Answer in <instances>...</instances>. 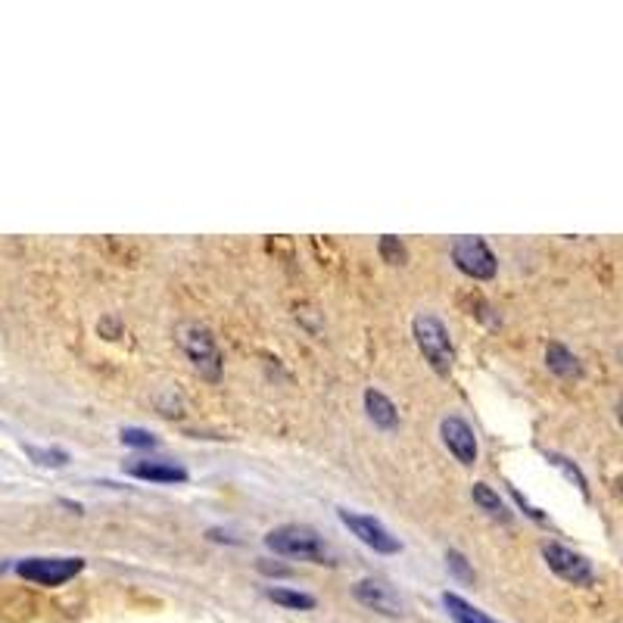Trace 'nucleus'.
<instances>
[{
  "instance_id": "21",
  "label": "nucleus",
  "mask_w": 623,
  "mask_h": 623,
  "mask_svg": "<svg viewBox=\"0 0 623 623\" xmlns=\"http://www.w3.org/2000/svg\"><path fill=\"white\" fill-rule=\"evenodd\" d=\"M512 499H514V502H517V505H521V509H524V512L531 514L533 521H546V517H543V514L536 512V509H531V505H527V502H524V495L517 493V490H512Z\"/></svg>"
},
{
  "instance_id": "13",
  "label": "nucleus",
  "mask_w": 623,
  "mask_h": 623,
  "mask_svg": "<svg viewBox=\"0 0 623 623\" xmlns=\"http://www.w3.org/2000/svg\"><path fill=\"white\" fill-rule=\"evenodd\" d=\"M471 499H474L477 505L483 509V512L490 514L493 521H499V524H512V512L505 509V502L499 499V493L495 490H490L487 483H474L471 487Z\"/></svg>"
},
{
  "instance_id": "7",
  "label": "nucleus",
  "mask_w": 623,
  "mask_h": 623,
  "mask_svg": "<svg viewBox=\"0 0 623 623\" xmlns=\"http://www.w3.org/2000/svg\"><path fill=\"white\" fill-rule=\"evenodd\" d=\"M452 262L461 275L474 277V281H493L499 272V259L487 247V240L480 238H459L452 243Z\"/></svg>"
},
{
  "instance_id": "16",
  "label": "nucleus",
  "mask_w": 623,
  "mask_h": 623,
  "mask_svg": "<svg viewBox=\"0 0 623 623\" xmlns=\"http://www.w3.org/2000/svg\"><path fill=\"white\" fill-rule=\"evenodd\" d=\"M22 449L41 468H66L69 464V452L66 449H41V446H22Z\"/></svg>"
},
{
  "instance_id": "8",
  "label": "nucleus",
  "mask_w": 623,
  "mask_h": 623,
  "mask_svg": "<svg viewBox=\"0 0 623 623\" xmlns=\"http://www.w3.org/2000/svg\"><path fill=\"white\" fill-rule=\"evenodd\" d=\"M440 437H442V446L456 456L459 464H464V468L477 464V456H480V449H477V434L474 427L464 422V418H459V415L442 418Z\"/></svg>"
},
{
  "instance_id": "3",
  "label": "nucleus",
  "mask_w": 623,
  "mask_h": 623,
  "mask_svg": "<svg viewBox=\"0 0 623 623\" xmlns=\"http://www.w3.org/2000/svg\"><path fill=\"white\" fill-rule=\"evenodd\" d=\"M178 343L182 349L187 352V359H190V365L200 371L206 381H219L221 378V349L216 343V337H212V330L203 328V325H182L178 328Z\"/></svg>"
},
{
  "instance_id": "17",
  "label": "nucleus",
  "mask_w": 623,
  "mask_h": 623,
  "mask_svg": "<svg viewBox=\"0 0 623 623\" xmlns=\"http://www.w3.org/2000/svg\"><path fill=\"white\" fill-rule=\"evenodd\" d=\"M378 253L390 265H405L408 262V247L400 238H393V234H384V238L378 240Z\"/></svg>"
},
{
  "instance_id": "20",
  "label": "nucleus",
  "mask_w": 623,
  "mask_h": 623,
  "mask_svg": "<svg viewBox=\"0 0 623 623\" xmlns=\"http://www.w3.org/2000/svg\"><path fill=\"white\" fill-rule=\"evenodd\" d=\"M446 561H449V568H452V573L456 577H461L464 583H474V570L468 568V561H464V555L461 551H446Z\"/></svg>"
},
{
  "instance_id": "14",
  "label": "nucleus",
  "mask_w": 623,
  "mask_h": 623,
  "mask_svg": "<svg viewBox=\"0 0 623 623\" xmlns=\"http://www.w3.org/2000/svg\"><path fill=\"white\" fill-rule=\"evenodd\" d=\"M546 365L558 378H577L580 374V362H577V356L565 343H549L546 347Z\"/></svg>"
},
{
  "instance_id": "18",
  "label": "nucleus",
  "mask_w": 623,
  "mask_h": 623,
  "mask_svg": "<svg viewBox=\"0 0 623 623\" xmlns=\"http://www.w3.org/2000/svg\"><path fill=\"white\" fill-rule=\"evenodd\" d=\"M546 459H549L551 464H555V468H561V471H565V477H568V480H573V483L580 487V493L589 495L587 477H583V471H580V468H577L573 461H568V459H565V456H558V452H546Z\"/></svg>"
},
{
  "instance_id": "10",
  "label": "nucleus",
  "mask_w": 623,
  "mask_h": 623,
  "mask_svg": "<svg viewBox=\"0 0 623 623\" xmlns=\"http://www.w3.org/2000/svg\"><path fill=\"white\" fill-rule=\"evenodd\" d=\"M125 474L138 477V480H150V483H187L190 474L178 461L165 459H131L125 464Z\"/></svg>"
},
{
  "instance_id": "6",
  "label": "nucleus",
  "mask_w": 623,
  "mask_h": 623,
  "mask_svg": "<svg viewBox=\"0 0 623 623\" xmlns=\"http://www.w3.org/2000/svg\"><path fill=\"white\" fill-rule=\"evenodd\" d=\"M543 558L549 570H555V577H561L570 587H592L595 583V568L587 555L568 549L561 543H546L543 546Z\"/></svg>"
},
{
  "instance_id": "11",
  "label": "nucleus",
  "mask_w": 623,
  "mask_h": 623,
  "mask_svg": "<svg viewBox=\"0 0 623 623\" xmlns=\"http://www.w3.org/2000/svg\"><path fill=\"white\" fill-rule=\"evenodd\" d=\"M365 412L371 422L378 424V427H384V430H393L396 424H400V412H396V405L386 400L381 390H374V386H368L365 390Z\"/></svg>"
},
{
  "instance_id": "1",
  "label": "nucleus",
  "mask_w": 623,
  "mask_h": 623,
  "mask_svg": "<svg viewBox=\"0 0 623 623\" xmlns=\"http://www.w3.org/2000/svg\"><path fill=\"white\" fill-rule=\"evenodd\" d=\"M265 549L284 555V558L312 561V565H330V558H334L325 536L309 524H281L275 531H269L265 533Z\"/></svg>"
},
{
  "instance_id": "5",
  "label": "nucleus",
  "mask_w": 623,
  "mask_h": 623,
  "mask_svg": "<svg viewBox=\"0 0 623 623\" xmlns=\"http://www.w3.org/2000/svg\"><path fill=\"white\" fill-rule=\"evenodd\" d=\"M85 570L81 558H25L19 561L17 573L37 587H63Z\"/></svg>"
},
{
  "instance_id": "15",
  "label": "nucleus",
  "mask_w": 623,
  "mask_h": 623,
  "mask_svg": "<svg viewBox=\"0 0 623 623\" xmlns=\"http://www.w3.org/2000/svg\"><path fill=\"white\" fill-rule=\"evenodd\" d=\"M265 595L281 608H291V611H312V608L318 605L315 602V595L309 592H299V589H287V587H272L265 589Z\"/></svg>"
},
{
  "instance_id": "9",
  "label": "nucleus",
  "mask_w": 623,
  "mask_h": 623,
  "mask_svg": "<svg viewBox=\"0 0 623 623\" xmlns=\"http://www.w3.org/2000/svg\"><path fill=\"white\" fill-rule=\"evenodd\" d=\"M352 595L362 602L365 608H374L381 614H390V617H400L403 614V599L393 587H386L384 580H359Z\"/></svg>"
},
{
  "instance_id": "19",
  "label": "nucleus",
  "mask_w": 623,
  "mask_h": 623,
  "mask_svg": "<svg viewBox=\"0 0 623 623\" xmlns=\"http://www.w3.org/2000/svg\"><path fill=\"white\" fill-rule=\"evenodd\" d=\"M122 442L134 446V449H153L160 440L150 430H144V427H122Z\"/></svg>"
},
{
  "instance_id": "12",
  "label": "nucleus",
  "mask_w": 623,
  "mask_h": 623,
  "mask_svg": "<svg viewBox=\"0 0 623 623\" xmlns=\"http://www.w3.org/2000/svg\"><path fill=\"white\" fill-rule=\"evenodd\" d=\"M442 608L449 611V617L456 623H499L487 611L474 608L468 599H461L456 592H442Z\"/></svg>"
},
{
  "instance_id": "4",
  "label": "nucleus",
  "mask_w": 623,
  "mask_h": 623,
  "mask_svg": "<svg viewBox=\"0 0 623 623\" xmlns=\"http://www.w3.org/2000/svg\"><path fill=\"white\" fill-rule=\"evenodd\" d=\"M337 517H340V524H343L362 546L374 549L378 555H400V551H403V543L386 531L378 517H368V514L352 512V509H337Z\"/></svg>"
},
{
  "instance_id": "2",
  "label": "nucleus",
  "mask_w": 623,
  "mask_h": 623,
  "mask_svg": "<svg viewBox=\"0 0 623 623\" xmlns=\"http://www.w3.org/2000/svg\"><path fill=\"white\" fill-rule=\"evenodd\" d=\"M412 334H415V343L422 349V356L430 362V368L449 378V371L456 365V347H452V337H449V328L442 325L437 315L430 312H422L415 315L412 321Z\"/></svg>"
}]
</instances>
